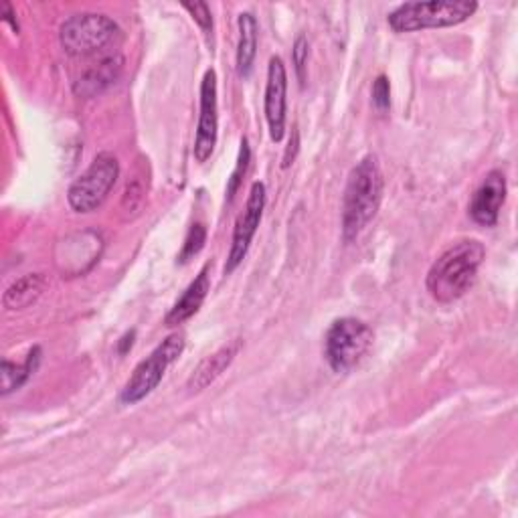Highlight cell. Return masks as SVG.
Returning a JSON list of instances; mask_svg holds the SVG:
<instances>
[{
	"label": "cell",
	"instance_id": "cell-3",
	"mask_svg": "<svg viewBox=\"0 0 518 518\" xmlns=\"http://www.w3.org/2000/svg\"><path fill=\"white\" fill-rule=\"evenodd\" d=\"M478 11L474 0H431V3H405L389 15L395 33H415L423 29L456 27Z\"/></svg>",
	"mask_w": 518,
	"mask_h": 518
},
{
	"label": "cell",
	"instance_id": "cell-22",
	"mask_svg": "<svg viewBox=\"0 0 518 518\" xmlns=\"http://www.w3.org/2000/svg\"><path fill=\"white\" fill-rule=\"evenodd\" d=\"M373 104L379 112H387L391 106V88L385 75H379L373 83Z\"/></svg>",
	"mask_w": 518,
	"mask_h": 518
},
{
	"label": "cell",
	"instance_id": "cell-6",
	"mask_svg": "<svg viewBox=\"0 0 518 518\" xmlns=\"http://www.w3.org/2000/svg\"><path fill=\"white\" fill-rule=\"evenodd\" d=\"M185 351V336L183 334H170L166 340H162L158 347L146 357L132 373L128 383L124 385L120 393L122 405H136L142 399H146L164 379V373L168 367L175 363Z\"/></svg>",
	"mask_w": 518,
	"mask_h": 518
},
{
	"label": "cell",
	"instance_id": "cell-11",
	"mask_svg": "<svg viewBox=\"0 0 518 518\" xmlns=\"http://www.w3.org/2000/svg\"><path fill=\"white\" fill-rule=\"evenodd\" d=\"M506 201V179L500 170H490L472 197L470 215L478 225L494 227Z\"/></svg>",
	"mask_w": 518,
	"mask_h": 518
},
{
	"label": "cell",
	"instance_id": "cell-13",
	"mask_svg": "<svg viewBox=\"0 0 518 518\" xmlns=\"http://www.w3.org/2000/svg\"><path fill=\"white\" fill-rule=\"evenodd\" d=\"M239 349H241V340H233V342L225 344V347H221L217 353H213L211 357H207L205 361H201V365L195 369V373L189 379V385H187L189 391L201 393L209 385H213L225 373V369L233 363Z\"/></svg>",
	"mask_w": 518,
	"mask_h": 518
},
{
	"label": "cell",
	"instance_id": "cell-1",
	"mask_svg": "<svg viewBox=\"0 0 518 518\" xmlns=\"http://www.w3.org/2000/svg\"><path fill=\"white\" fill-rule=\"evenodd\" d=\"M486 249L476 239L454 243L431 266L425 286L436 302L452 304L460 300L476 282Z\"/></svg>",
	"mask_w": 518,
	"mask_h": 518
},
{
	"label": "cell",
	"instance_id": "cell-12",
	"mask_svg": "<svg viewBox=\"0 0 518 518\" xmlns=\"http://www.w3.org/2000/svg\"><path fill=\"white\" fill-rule=\"evenodd\" d=\"M122 57L114 55V57H106L102 59L98 65H94L92 69L85 71L73 85V92L79 98H96L102 92H106L112 83H116V79L122 73Z\"/></svg>",
	"mask_w": 518,
	"mask_h": 518
},
{
	"label": "cell",
	"instance_id": "cell-15",
	"mask_svg": "<svg viewBox=\"0 0 518 518\" xmlns=\"http://www.w3.org/2000/svg\"><path fill=\"white\" fill-rule=\"evenodd\" d=\"M239 43H237V73L249 77L257 55V21L251 13L239 15Z\"/></svg>",
	"mask_w": 518,
	"mask_h": 518
},
{
	"label": "cell",
	"instance_id": "cell-25",
	"mask_svg": "<svg viewBox=\"0 0 518 518\" xmlns=\"http://www.w3.org/2000/svg\"><path fill=\"white\" fill-rule=\"evenodd\" d=\"M132 342H134V332H130V334H126V336L122 338V347H120V353H122V355L128 351V347L132 349Z\"/></svg>",
	"mask_w": 518,
	"mask_h": 518
},
{
	"label": "cell",
	"instance_id": "cell-14",
	"mask_svg": "<svg viewBox=\"0 0 518 518\" xmlns=\"http://www.w3.org/2000/svg\"><path fill=\"white\" fill-rule=\"evenodd\" d=\"M211 290V280H209V266H205L199 276L191 282V286L185 290V294L179 298V302L172 306V310L166 314L164 324L166 326H179L183 322H187L189 318H193L199 308L203 306L207 294Z\"/></svg>",
	"mask_w": 518,
	"mask_h": 518
},
{
	"label": "cell",
	"instance_id": "cell-23",
	"mask_svg": "<svg viewBox=\"0 0 518 518\" xmlns=\"http://www.w3.org/2000/svg\"><path fill=\"white\" fill-rule=\"evenodd\" d=\"M142 201H144V185L138 179H134L132 183L126 185L122 205H124L126 211H138Z\"/></svg>",
	"mask_w": 518,
	"mask_h": 518
},
{
	"label": "cell",
	"instance_id": "cell-9",
	"mask_svg": "<svg viewBox=\"0 0 518 518\" xmlns=\"http://www.w3.org/2000/svg\"><path fill=\"white\" fill-rule=\"evenodd\" d=\"M217 130H219V104H217V73L215 69H207L201 81V114L195 136V160L207 162L217 146Z\"/></svg>",
	"mask_w": 518,
	"mask_h": 518
},
{
	"label": "cell",
	"instance_id": "cell-19",
	"mask_svg": "<svg viewBox=\"0 0 518 518\" xmlns=\"http://www.w3.org/2000/svg\"><path fill=\"white\" fill-rule=\"evenodd\" d=\"M205 241H207V229L203 223H195L185 239V245H183V251L179 255V262L181 264H187L191 257H195L203 247H205Z\"/></svg>",
	"mask_w": 518,
	"mask_h": 518
},
{
	"label": "cell",
	"instance_id": "cell-2",
	"mask_svg": "<svg viewBox=\"0 0 518 518\" xmlns=\"http://www.w3.org/2000/svg\"><path fill=\"white\" fill-rule=\"evenodd\" d=\"M383 172L375 156H365L349 175L342 201V237L355 241L375 219L383 201Z\"/></svg>",
	"mask_w": 518,
	"mask_h": 518
},
{
	"label": "cell",
	"instance_id": "cell-17",
	"mask_svg": "<svg viewBox=\"0 0 518 518\" xmlns=\"http://www.w3.org/2000/svg\"><path fill=\"white\" fill-rule=\"evenodd\" d=\"M39 363H41V349L39 347H35L27 355L23 365H15L9 359H5L3 361V395H9V393L21 389L31 379V375L37 371Z\"/></svg>",
	"mask_w": 518,
	"mask_h": 518
},
{
	"label": "cell",
	"instance_id": "cell-24",
	"mask_svg": "<svg viewBox=\"0 0 518 518\" xmlns=\"http://www.w3.org/2000/svg\"><path fill=\"white\" fill-rule=\"evenodd\" d=\"M13 17H15V13H13L11 3H3V19H5V21H9V23H13L15 31H19V25H17V21H15Z\"/></svg>",
	"mask_w": 518,
	"mask_h": 518
},
{
	"label": "cell",
	"instance_id": "cell-18",
	"mask_svg": "<svg viewBox=\"0 0 518 518\" xmlns=\"http://www.w3.org/2000/svg\"><path fill=\"white\" fill-rule=\"evenodd\" d=\"M249 160H251L249 142H247V138H241V148H239L237 164H235V170H233V175H231V179H229V187H227V197H229V199H233L235 193L239 191L241 181H243L245 172H247V166H249Z\"/></svg>",
	"mask_w": 518,
	"mask_h": 518
},
{
	"label": "cell",
	"instance_id": "cell-7",
	"mask_svg": "<svg viewBox=\"0 0 518 518\" xmlns=\"http://www.w3.org/2000/svg\"><path fill=\"white\" fill-rule=\"evenodd\" d=\"M120 177L118 158L110 152H102L94 158L79 179L69 187L67 201L75 213H92L104 205Z\"/></svg>",
	"mask_w": 518,
	"mask_h": 518
},
{
	"label": "cell",
	"instance_id": "cell-21",
	"mask_svg": "<svg viewBox=\"0 0 518 518\" xmlns=\"http://www.w3.org/2000/svg\"><path fill=\"white\" fill-rule=\"evenodd\" d=\"M183 9H187V11L191 13L193 21L201 27V31H203L205 35L211 33V29H213V17H211L209 5H205V3H183Z\"/></svg>",
	"mask_w": 518,
	"mask_h": 518
},
{
	"label": "cell",
	"instance_id": "cell-4",
	"mask_svg": "<svg viewBox=\"0 0 518 518\" xmlns=\"http://www.w3.org/2000/svg\"><path fill=\"white\" fill-rule=\"evenodd\" d=\"M373 347V330L357 318H338L326 332L324 355L334 373H349Z\"/></svg>",
	"mask_w": 518,
	"mask_h": 518
},
{
	"label": "cell",
	"instance_id": "cell-16",
	"mask_svg": "<svg viewBox=\"0 0 518 518\" xmlns=\"http://www.w3.org/2000/svg\"><path fill=\"white\" fill-rule=\"evenodd\" d=\"M45 276L43 274H29L21 280H17L3 298V304L7 310H23L29 308L31 304H35L41 294L45 292Z\"/></svg>",
	"mask_w": 518,
	"mask_h": 518
},
{
	"label": "cell",
	"instance_id": "cell-8",
	"mask_svg": "<svg viewBox=\"0 0 518 518\" xmlns=\"http://www.w3.org/2000/svg\"><path fill=\"white\" fill-rule=\"evenodd\" d=\"M264 209H266V185L264 183H253L247 203H245V211L239 215L235 229H233V237H231V249L227 255V264H225V274H233L241 264L243 259L247 257L249 245L257 233L259 223H262L264 217Z\"/></svg>",
	"mask_w": 518,
	"mask_h": 518
},
{
	"label": "cell",
	"instance_id": "cell-10",
	"mask_svg": "<svg viewBox=\"0 0 518 518\" xmlns=\"http://www.w3.org/2000/svg\"><path fill=\"white\" fill-rule=\"evenodd\" d=\"M286 110H288V73L280 57H272L268 65V83L264 98V114L268 120L270 136L274 142H282L286 134Z\"/></svg>",
	"mask_w": 518,
	"mask_h": 518
},
{
	"label": "cell",
	"instance_id": "cell-5",
	"mask_svg": "<svg viewBox=\"0 0 518 518\" xmlns=\"http://www.w3.org/2000/svg\"><path fill=\"white\" fill-rule=\"evenodd\" d=\"M122 37L120 27L106 15L81 13L69 17L59 29V41L65 53L73 57H88Z\"/></svg>",
	"mask_w": 518,
	"mask_h": 518
},
{
	"label": "cell",
	"instance_id": "cell-20",
	"mask_svg": "<svg viewBox=\"0 0 518 518\" xmlns=\"http://www.w3.org/2000/svg\"><path fill=\"white\" fill-rule=\"evenodd\" d=\"M292 59H294V69L298 75L300 85L306 83V67H308V39L304 35H300L294 43L292 49Z\"/></svg>",
	"mask_w": 518,
	"mask_h": 518
}]
</instances>
